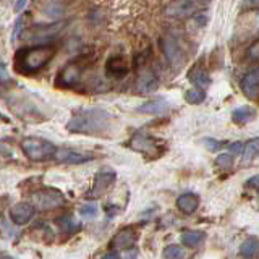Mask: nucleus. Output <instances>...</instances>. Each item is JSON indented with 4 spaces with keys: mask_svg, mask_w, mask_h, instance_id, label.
I'll return each mask as SVG.
<instances>
[{
    "mask_svg": "<svg viewBox=\"0 0 259 259\" xmlns=\"http://www.w3.org/2000/svg\"><path fill=\"white\" fill-rule=\"evenodd\" d=\"M113 115L101 107L79 109L71 115L67 123V132L78 135L101 136L112 130Z\"/></svg>",
    "mask_w": 259,
    "mask_h": 259,
    "instance_id": "f257e3e1",
    "label": "nucleus"
},
{
    "mask_svg": "<svg viewBox=\"0 0 259 259\" xmlns=\"http://www.w3.org/2000/svg\"><path fill=\"white\" fill-rule=\"evenodd\" d=\"M54 54L55 49L51 46H32L18 51L15 63L21 73H34L42 70L52 60Z\"/></svg>",
    "mask_w": 259,
    "mask_h": 259,
    "instance_id": "f03ea898",
    "label": "nucleus"
},
{
    "mask_svg": "<svg viewBox=\"0 0 259 259\" xmlns=\"http://www.w3.org/2000/svg\"><path fill=\"white\" fill-rule=\"evenodd\" d=\"M21 149L31 160H46L49 157H54L59 148L44 138L28 136L21 141Z\"/></svg>",
    "mask_w": 259,
    "mask_h": 259,
    "instance_id": "7ed1b4c3",
    "label": "nucleus"
},
{
    "mask_svg": "<svg viewBox=\"0 0 259 259\" xmlns=\"http://www.w3.org/2000/svg\"><path fill=\"white\" fill-rule=\"evenodd\" d=\"M32 204L39 210H51L65 204L63 193L55 188H42L32 193Z\"/></svg>",
    "mask_w": 259,
    "mask_h": 259,
    "instance_id": "20e7f679",
    "label": "nucleus"
},
{
    "mask_svg": "<svg viewBox=\"0 0 259 259\" xmlns=\"http://www.w3.org/2000/svg\"><path fill=\"white\" fill-rule=\"evenodd\" d=\"M130 148L144 154V156H151V157L154 156V159H156L157 156H160V152H162V149H159L157 141L154 140L152 136L141 133V132L135 133L132 141H130Z\"/></svg>",
    "mask_w": 259,
    "mask_h": 259,
    "instance_id": "39448f33",
    "label": "nucleus"
},
{
    "mask_svg": "<svg viewBox=\"0 0 259 259\" xmlns=\"http://www.w3.org/2000/svg\"><path fill=\"white\" fill-rule=\"evenodd\" d=\"M83 63L79 60H73L70 63H67L65 67L60 70L59 76H57V84L62 86V88H71L75 86L79 78H81V73H83Z\"/></svg>",
    "mask_w": 259,
    "mask_h": 259,
    "instance_id": "423d86ee",
    "label": "nucleus"
},
{
    "mask_svg": "<svg viewBox=\"0 0 259 259\" xmlns=\"http://www.w3.org/2000/svg\"><path fill=\"white\" fill-rule=\"evenodd\" d=\"M160 49H162V54L165 55L167 62L172 65V67H175V68L180 67V63L183 62V52L172 36L160 37Z\"/></svg>",
    "mask_w": 259,
    "mask_h": 259,
    "instance_id": "0eeeda50",
    "label": "nucleus"
},
{
    "mask_svg": "<svg viewBox=\"0 0 259 259\" xmlns=\"http://www.w3.org/2000/svg\"><path fill=\"white\" fill-rule=\"evenodd\" d=\"M36 212V206L29 204V202H16L15 206L10 207L8 210V215H10V221L15 225H24L28 224Z\"/></svg>",
    "mask_w": 259,
    "mask_h": 259,
    "instance_id": "6e6552de",
    "label": "nucleus"
},
{
    "mask_svg": "<svg viewBox=\"0 0 259 259\" xmlns=\"http://www.w3.org/2000/svg\"><path fill=\"white\" fill-rule=\"evenodd\" d=\"M54 157H55V160L63 162V164H73V165H75V164L76 165L78 164H84V162H89V160L94 159L91 154L71 149V148H59Z\"/></svg>",
    "mask_w": 259,
    "mask_h": 259,
    "instance_id": "1a4fd4ad",
    "label": "nucleus"
},
{
    "mask_svg": "<svg viewBox=\"0 0 259 259\" xmlns=\"http://www.w3.org/2000/svg\"><path fill=\"white\" fill-rule=\"evenodd\" d=\"M115 178H117V174L113 172V170H110V168L99 170L94 177V183H93V188L89 191V194H91L93 198H97L99 194H102L105 190H107L113 182H115Z\"/></svg>",
    "mask_w": 259,
    "mask_h": 259,
    "instance_id": "9d476101",
    "label": "nucleus"
},
{
    "mask_svg": "<svg viewBox=\"0 0 259 259\" xmlns=\"http://www.w3.org/2000/svg\"><path fill=\"white\" fill-rule=\"evenodd\" d=\"M240 88H241V93L245 94L248 99H256L259 96V67L245 73V76L241 78Z\"/></svg>",
    "mask_w": 259,
    "mask_h": 259,
    "instance_id": "9b49d317",
    "label": "nucleus"
},
{
    "mask_svg": "<svg viewBox=\"0 0 259 259\" xmlns=\"http://www.w3.org/2000/svg\"><path fill=\"white\" fill-rule=\"evenodd\" d=\"M138 240V233L135 232L133 227H125L121 229L112 240L113 249L121 251V249H132L135 246V243Z\"/></svg>",
    "mask_w": 259,
    "mask_h": 259,
    "instance_id": "f8f14e48",
    "label": "nucleus"
},
{
    "mask_svg": "<svg viewBox=\"0 0 259 259\" xmlns=\"http://www.w3.org/2000/svg\"><path fill=\"white\" fill-rule=\"evenodd\" d=\"M159 88V79L152 70H143L136 78V91L140 94L154 93Z\"/></svg>",
    "mask_w": 259,
    "mask_h": 259,
    "instance_id": "ddd939ff",
    "label": "nucleus"
},
{
    "mask_svg": "<svg viewBox=\"0 0 259 259\" xmlns=\"http://www.w3.org/2000/svg\"><path fill=\"white\" fill-rule=\"evenodd\" d=\"M136 110L140 113H146V115H164L170 110V104L164 97H154V99L141 104Z\"/></svg>",
    "mask_w": 259,
    "mask_h": 259,
    "instance_id": "4468645a",
    "label": "nucleus"
},
{
    "mask_svg": "<svg viewBox=\"0 0 259 259\" xmlns=\"http://www.w3.org/2000/svg\"><path fill=\"white\" fill-rule=\"evenodd\" d=\"M105 71L110 78L120 79L128 73V63L123 57H110L105 63Z\"/></svg>",
    "mask_w": 259,
    "mask_h": 259,
    "instance_id": "2eb2a0df",
    "label": "nucleus"
},
{
    "mask_svg": "<svg viewBox=\"0 0 259 259\" xmlns=\"http://www.w3.org/2000/svg\"><path fill=\"white\" fill-rule=\"evenodd\" d=\"M199 206V198L194 193H183L177 198V207L182 210L183 214H193L196 212Z\"/></svg>",
    "mask_w": 259,
    "mask_h": 259,
    "instance_id": "dca6fc26",
    "label": "nucleus"
},
{
    "mask_svg": "<svg viewBox=\"0 0 259 259\" xmlns=\"http://www.w3.org/2000/svg\"><path fill=\"white\" fill-rule=\"evenodd\" d=\"M256 109L254 107H249V105H241V107L235 109L232 112V120L235 123H240V125H245L249 123L251 120L256 117Z\"/></svg>",
    "mask_w": 259,
    "mask_h": 259,
    "instance_id": "f3484780",
    "label": "nucleus"
},
{
    "mask_svg": "<svg viewBox=\"0 0 259 259\" xmlns=\"http://www.w3.org/2000/svg\"><path fill=\"white\" fill-rule=\"evenodd\" d=\"M194 12V5L191 2H188V0H182V2H175L170 5L165 13L168 16H174V18H180V16H186Z\"/></svg>",
    "mask_w": 259,
    "mask_h": 259,
    "instance_id": "a211bd4d",
    "label": "nucleus"
},
{
    "mask_svg": "<svg viewBox=\"0 0 259 259\" xmlns=\"http://www.w3.org/2000/svg\"><path fill=\"white\" fill-rule=\"evenodd\" d=\"M206 238V233L201 230H185L182 235V243L188 248H196L199 246Z\"/></svg>",
    "mask_w": 259,
    "mask_h": 259,
    "instance_id": "6ab92c4d",
    "label": "nucleus"
},
{
    "mask_svg": "<svg viewBox=\"0 0 259 259\" xmlns=\"http://www.w3.org/2000/svg\"><path fill=\"white\" fill-rule=\"evenodd\" d=\"M190 81L191 83H194L198 88H202V89H207L209 84H210V76L207 75L206 70H202L199 67L193 68L190 71Z\"/></svg>",
    "mask_w": 259,
    "mask_h": 259,
    "instance_id": "aec40b11",
    "label": "nucleus"
},
{
    "mask_svg": "<svg viewBox=\"0 0 259 259\" xmlns=\"http://www.w3.org/2000/svg\"><path fill=\"white\" fill-rule=\"evenodd\" d=\"M240 256L241 257H257L259 256V240L248 238L243 241L240 246Z\"/></svg>",
    "mask_w": 259,
    "mask_h": 259,
    "instance_id": "412c9836",
    "label": "nucleus"
},
{
    "mask_svg": "<svg viewBox=\"0 0 259 259\" xmlns=\"http://www.w3.org/2000/svg\"><path fill=\"white\" fill-rule=\"evenodd\" d=\"M257 156H259V138H253V140L245 143V149L241 152V159L243 162H249Z\"/></svg>",
    "mask_w": 259,
    "mask_h": 259,
    "instance_id": "4be33fe9",
    "label": "nucleus"
},
{
    "mask_svg": "<svg viewBox=\"0 0 259 259\" xmlns=\"http://www.w3.org/2000/svg\"><path fill=\"white\" fill-rule=\"evenodd\" d=\"M59 225H60L62 232H65V233H75L76 230H79V227H81L79 222L73 215L60 217L59 219Z\"/></svg>",
    "mask_w": 259,
    "mask_h": 259,
    "instance_id": "5701e85b",
    "label": "nucleus"
},
{
    "mask_svg": "<svg viewBox=\"0 0 259 259\" xmlns=\"http://www.w3.org/2000/svg\"><path fill=\"white\" fill-rule=\"evenodd\" d=\"M185 99L188 104H201L202 101L206 99V93L202 88H191L188 91L185 93Z\"/></svg>",
    "mask_w": 259,
    "mask_h": 259,
    "instance_id": "b1692460",
    "label": "nucleus"
},
{
    "mask_svg": "<svg viewBox=\"0 0 259 259\" xmlns=\"http://www.w3.org/2000/svg\"><path fill=\"white\" fill-rule=\"evenodd\" d=\"M162 256L168 259H180V257H185V253L180 245H167L164 251H162Z\"/></svg>",
    "mask_w": 259,
    "mask_h": 259,
    "instance_id": "393cba45",
    "label": "nucleus"
},
{
    "mask_svg": "<svg viewBox=\"0 0 259 259\" xmlns=\"http://www.w3.org/2000/svg\"><path fill=\"white\" fill-rule=\"evenodd\" d=\"M97 212H99V206H97L96 202H86V204L79 207V214L86 219H94Z\"/></svg>",
    "mask_w": 259,
    "mask_h": 259,
    "instance_id": "a878e982",
    "label": "nucleus"
},
{
    "mask_svg": "<svg viewBox=\"0 0 259 259\" xmlns=\"http://www.w3.org/2000/svg\"><path fill=\"white\" fill-rule=\"evenodd\" d=\"M215 164L222 168H230L233 164V154H221V156L215 159Z\"/></svg>",
    "mask_w": 259,
    "mask_h": 259,
    "instance_id": "bb28decb",
    "label": "nucleus"
},
{
    "mask_svg": "<svg viewBox=\"0 0 259 259\" xmlns=\"http://www.w3.org/2000/svg\"><path fill=\"white\" fill-rule=\"evenodd\" d=\"M23 23H24L23 16H20V18L15 21V24H13V31H12V36H10V40H12V42H15V40L18 39V36L21 34V31H23Z\"/></svg>",
    "mask_w": 259,
    "mask_h": 259,
    "instance_id": "cd10ccee",
    "label": "nucleus"
},
{
    "mask_svg": "<svg viewBox=\"0 0 259 259\" xmlns=\"http://www.w3.org/2000/svg\"><path fill=\"white\" fill-rule=\"evenodd\" d=\"M204 144H206V148H207L210 152H217V151L224 146L222 141H217V140H214V138H206V140H204Z\"/></svg>",
    "mask_w": 259,
    "mask_h": 259,
    "instance_id": "c85d7f7f",
    "label": "nucleus"
},
{
    "mask_svg": "<svg viewBox=\"0 0 259 259\" xmlns=\"http://www.w3.org/2000/svg\"><path fill=\"white\" fill-rule=\"evenodd\" d=\"M229 149H230L232 154H240V152H243V149H245V143H241V141L230 143L229 144Z\"/></svg>",
    "mask_w": 259,
    "mask_h": 259,
    "instance_id": "c756f323",
    "label": "nucleus"
},
{
    "mask_svg": "<svg viewBox=\"0 0 259 259\" xmlns=\"http://www.w3.org/2000/svg\"><path fill=\"white\" fill-rule=\"evenodd\" d=\"M246 186H249V188H256V190H259V175H254V177L248 178Z\"/></svg>",
    "mask_w": 259,
    "mask_h": 259,
    "instance_id": "7c9ffc66",
    "label": "nucleus"
},
{
    "mask_svg": "<svg viewBox=\"0 0 259 259\" xmlns=\"http://www.w3.org/2000/svg\"><path fill=\"white\" fill-rule=\"evenodd\" d=\"M0 79H2V83H7V81H8V73H7V65L5 63L0 65Z\"/></svg>",
    "mask_w": 259,
    "mask_h": 259,
    "instance_id": "2f4dec72",
    "label": "nucleus"
},
{
    "mask_svg": "<svg viewBox=\"0 0 259 259\" xmlns=\"http://www.w3.org/2000/svg\"><path fill=\"white\" fill-rule=\"evenodd\" d=\"M28 0H16V5H15V12H21L24 7H26Z\"/></svg>",
    "mask_w": 259,
    "mask_h": 259,
    "instance_id": "473e14b6",
    "label": "nucleus"
},
{
    "mask_svg": "<svg viewBox=\"0 0 259 259\" xmlns=\"http://www.w3.org/2000/svg\"><path fill=\"white\" fill-rule=\"evenodd\" d=\"M248 7H259V0H245Z\"/></svg>",
    "mask_w": 259,
    "mask_h": 259,
    "instance_id": "72a5a7b5",
    "label": "nucleus"
},
{
    "mask_svg": "<svg viewBox=\"0 0 259 259\" xmlns=\"http://www.w3.org/2000/svg\"><path fill=\"white\" fill-rule=\"evenodd\" d=\"M104 257H120V254L117 253V249H115V251H113V253H107Z\"/></svg>",
    "mask_w": 259,
    "mask_h": 259,
    "instance_id": "f704fd0d",
    "label": "nucleus"
},
{
    "mask_svg": "<svg viewBox=\"0 0 259 259\" xmlns=\"http://www.w3.org/2000/svg\"><path fill=\"white\" fill-rule=\"evenodd\" d=\"M196 2H206V0H196Z\"/></svg>",
    "mask_w": 259,
    "mask_h": 259,
    "instance_id": "c9c22d12",
    "label": "nucleus"
},
{
    "mask_svg": "<svg viewBox=\"0 0 259 259\" xmlns=\"http://www.w3.org/2000/svg\"><path fill=\"white\" fill-rule=\"evenodd\" d=\"M257 21H259V13H257Z\"/></svg>",
    "mask_w": 259,
    "mask_h": 259,
    "instance_id": "e433bc0d",
    "label": "nucleus"
}]
</instances>
